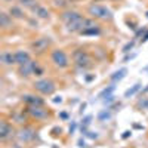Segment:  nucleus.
Here are the masks:
<instances>
[{"instance_id":"23","label":"nucleus","mask_w":148,"mask_h":148,"mask_svg":"<svg viewBox=\"0 0 148 148\" xmlns=\"http://www.w3.org/2000/svg\"><path fill=\"white\" fill-rule=\"evenodd\" d=\"M132 46H133V43H129V45H126V46H125V49H123V52H127V51H129V49H130Z\"/></svg>"},{"instance_id":"19","label":"nucleus","mask_w":148,"mask_h":148,"mask_svg":"<svg viewBox=\"0 0 148 148\" xmlns=\"http://www.w3.org/2000/svg\"><path fill=\"white\" fill-rule=\"evenodd\" d=\"M10 15H14V16H16V18H21V16H22V12H21L18 8H12V9H10Z\"/></svg>"},{"instance_id":"10","label":"nucleus","mask_w":148,"mask_h":148,"mask_svg":"<svg viewBox=\"0 0 148 148\" xmlns=\"http://www.w3.org/2000/svg\"><path fill=\"white\" fill-rule=\"evenodd\" d=\"M10 133H12V127L8 125V123H6V121H2V123H0V138H2V139H6Z\"/></svg>"},{"instance_id":"7","label":"nucleus","mask_w":148,"mask_h":148,"mask_svg":"<svg viewBox=\"0 0 148 148\" xmlns=\"http://www.w3.org/2000/svg\"><path fill=\"white\" fill-rule=\"evenodd\" d=\"M37 68V64L34 62V61H28V62L22 64L21 68H19V73L22 74V76H30L31 73H34Z\"/></svg>"},{"instance_id":"12","label":"nucleus","mask_w":148,"mask_h":148,"mask_svg":"<svg viewBox=\"0 0 148 148\" xmlns=\"http://www.w3.org/2000/svg\"><path fill=\"white\" fill-rule=\"evenodd\" d=\"M0 58H2V62L6 64V65H10V64H15V62H16L15 55H12L10 52H3Z\"/></svg>"},{"instance_id":"14","label":"nucleus","mask_w":148,"mask_h":148,"mask_svg":"<svg viewBox=\"0 0 148 148\" xmlns=\"http://www.w3.org/2000/svg\"><path fill=\"white\" fill-rule=\"evenodd\" d=\"M24 99H25V102H28V104H31V105H42V104H43V101L40 99V98H37V96H31V95L25 96Z\"/></svg>"},{"instance_id":"25","label":"nucleus","mask_w":148,"mask_h":148,"mask_svg":"<svg viewBox=\"0 0 148 148\" xmlns=\"http://www.w3.org/2000/svg\"><path fill=\"white\" fill-rule=\"evenodd\" d=\"M147 71H148V68H147Z\"/></svg>"},{"instance_id":"9","label":"nucleus","mask_w":148,"mask_h":148,"mask_svg":"<svg viewBox=\"0 0 148 148\" xmlns=\"http://www.w3.org/2000/svg\"><path fill=\"white\" fill-rule=\"evenodd\" d=\"M18 138H19V141H24V142L31 141L34 138V130L33 129H22L18 133Z\"/></svg>"},{"instance_id":"16","label":"nucleus","mask_w":148,"mask_h":148,"mask_svg":"<svg viewBox=\"0 0 148 148\" xmlns=\"http://www.w3.org/2000/svg\"><path fill=\"white\" fill-rule=\"evenodd\" d=\"M139 89H141V84H139V83H136V84H135V86H133V88H130V89H127V90H126V93H125V96H126V98H129V96H132V95H135V93H136V92H138Z\"/></svg>"},{"instance_id":"21","label":"nucleus","mask_w":148,"mask_h":148,"mask_svg":"<svg viewBox=\"0 0 148 148\" xmlns=\"http://www.w3.org/2000/svg\"><path fill=\"white\" fill-rule=\"evenodd\" d=\"M105 119H110V113L108 111H102L99 114V120H105Z\"/></svg>"},{"instance_id":"3","label":"nucleus","mask_w":148,"mask_h":148,"mask_svg":"<svg viewBox=\"0 0 148 148\" xmlns=\"http://www.w3.org/2000/svg\"><path fill=\"white\" fill-rule=\"evenodd\" d=\"M34 86H36L37 90L45 93V95H51L55 90V84L51 80H39V82L34 83Z\"/></svg>"},{"instance_id":"17","label":"nucleus","mask_w":148,"mask_h":148,"mask_svg":"<svg viewBox=\"0 0 148 148\" xmlns=\"http://www.w3.org/2000/svg\"><path fill=\"white\" fill-rule=\"evenodd\" d=\"M126 73H127V71H126L125 68H121L120 71H117V73H114V76H113V77H111V79H113V80H121L123 77H125V76H126Z\"/></svg>"},{"instance_id":"11","label":"nucleus","mask_w":148,"mask_h":148,"mask_svg":"<svg viewBox=\"0 0 148 148\" xmlns=\"http://www.w3.org/2000/svg\"><path fill=\"white\" fill-rule=\"evenodd\" d=\"M15 58H16V62L19 65H22V64H25V62H28V61H30V55L27 52H24V51H18L15 53Z\"/></svg>"},{"instance_id":"15","label":"nucleus","mask_w":148,"mask_h":148,"mask_svg":"<svg viewBox=\"0 0 148 148\" xmlns=\"http://www.w3.org/2000/svg\"><path fill=\"white\" fill-rule=\"evenodd\" d=\"M10 18H9V15H6V14H0V25L2 27H9L10 25Z\"/></svg>"},{"instance_id":"1","label":"nucleus","mask_w":148,"mask_h":148,"mask_svg":"<svg viewBox=\"0 0 148 148\" xmlns=\"http://www.w3.org/2000/svg\"><path fill=\"white\" fill-rule=\"evenodd\" d=\"M62 19L65 21L70 31H83L86 28V22H88V19H84L77 12H65L62 15Z\"/></svg>"},{"instance_id":"13","label":"nucleus","mask_w":148,"mask_h":148,"mask_svg":"<svg viewBox=\"0 0 148 148\" xmlns=\"http://www.w3.org/2000/svg\"><path fill=\"white\" fill-rule=\"evenodd\" d=\"M34 14L39 16V18H42V19H46V18H49V10L46 9V8H42V6H36L34 9Z\"/></svg>"},{"instance_id":"6","label":"nucleus","mask_w":148,"mask_h":148,"mask_svg":"<svg viewBox=\"0 0 148 148\" xmlns=\"http://www.w3.org/2000/svg\"><path fill=\"white\" fill-rule=\"evenodd\" d=\"M30 114H31L33 117H36V119L42 120V119H46V117H47V111H46L45 108H42L40 105H31Z\"/></svg>"},{"instance_id":"5","label":"nucleus","mask_w":148,"mask_h":148,"mask_svg":"<svg viewBox=\"0 0 148 148\" xmlns=\"http://www.w3.org/2000/svg\"><path fill=\"white\" fill-rule=\"evenodd\" d=\"M51 45V40L47 39V37H42V39H37L36 42L31 43V47L34 49L36 52H43L47 49V46Z\"/></svg>"},{"instance_id":"22","label":"nucleus","mask_w":148,"mask_h":148,"mask_svg":"<svg viewBox=\"0 0 148 148\" xmlns=\"http://www.w3.org/2000/svg\"><path fill=\"white\" fill-rule=\"evenodd\" d=\"M55 5H56V6H64L65 2H64V0H55Z\"/></svg>"},{"instance_id":"24","label":"nucleus","mask_w":148,"mask_h":148,"mask_svg":"<svg viewBox=\"0 0 148 148\" xmlns=\"http://www.w3.org/2000/svg\"><path fill=\"white\" fill-rule=\"evenodd\" d=\"M67 2H74V0H67Z\"/></svg>"},{"instance_id":"20","label":"nucleus","mask_w":148,"mask_h":148,"mask_svg":"<svg viewBox=\"0 0 148 148\" xmlns=\"http://www.w3.org/2000/svg\"><path fill=\"white\" fill-rule=\"evenodd\" d=\"M113 90H114V86H110L108 89H105V90H104V92L99 95V98H102V96H105V95H110V93L113 92Z\"/></svg>"},{"instance_id":"8","label":"nucleus","mask_w":148,"mask_h":148,"mask_svg":"<svg viewBox=\"0 0 148 148\" xmlns=\"http://www.w3.org/2000/svg\"><path fill=\"white\" fill-rule=\"evenodd\" d=\"M74 61H76L79 65H84V64L89 62V56L83 51H76L74 52Z\"/></svg>"},{"instance_id":"2","label":"nucleus","mask_w":148,"mask_h":148,"mask_svg":"<svg viewBox=\"0 0 148 148\" xmlns=\"http://www.w3.org/2000/svg\"><path fill=\"white\" fill-rule=\"evenodd\" d=\"M89 14L96 16V18H102V19H111L113 18V14H111V10L102 5H92L89 8Z\"/></svg>"},{"instance_id":"18","label":"nucleus","mask_w":148,"mask_h":148,"mask_svg":"<svg viewBox=\"0 0 148 148\" xmlns=\"http://www.w3.org/2000/svg\"><path fill=\"white\" fill-rule=\"evenodd\" d=\"M21 3H22V6L31 8V9H34V8L37 6V2H36V0H21Z\"/></svg>"},{"instance_id":"4","label":"nucleus","mask_w":148,"mask_h":148,"mask_svg":"<svg viewBox=\"0 0 148 148\" xmlns=\"http://www.w3.org/2000/svg\"><path fill=\"white\" fill-rule=\"evenodd\" d=\"M52 59H53V62H55L58 67H61V68H64V67H67V65H68L67 55H65L62 51H59V49L52 53Z\"/></svg>"}]
</instances>
